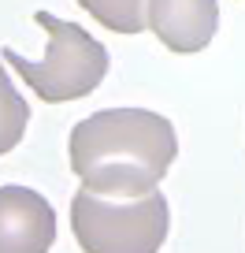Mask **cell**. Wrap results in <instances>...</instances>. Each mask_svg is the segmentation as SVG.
<instances>
[{
    "mask_svg": "<svg viewBox=\"0 0 245 253\" xmlns=\"http://www.w3.org/2000/svg\"><path fill=\"white\" fill-rule=\"evenodd\" d=\"M71 171L93 194L141 198L164 182L178 157L167 116L149 108H104L74 123L67 142Z\"/></svg>",
    "mask_w": 245,
    "mask_h": 253,
    "instance_id": "obj_1",
    "label": "cell"
},
{
    "mask_svg": "<svg viewBox=\"0 0 245 253\" xmlns=\"http://www.w3.org/2000/svg\"><path fill=\"white\" fill-rule=\"evenodd\" d=\"M34 23L48 34V45L41 60H26L15 48H4V63L48 104H67L89 97L108 75V48L86 34L78 23L56 19L48 11H34Z\"/></svg>",
    "mask_w": 245,
    "mask_h": 253,
    "instance_id": "obj_2",
    "label": "cell"
},
{
    "mask_svg": "<svg viewBox=\"0 0 245 253\" xmlns=\"http://www.w3.org/2000/svg\"><path fill=\"white\" fill-rule=\"evenodd\" d=\"M71 231L86 253H160L171 231L164 194L111 198L82 186L71 198Z\"/></svg>",
    "mask_w": 245,
    "mask_h": 253,
    "instance_id": "obj_3",
    "label": "cell"
},
{
    "mask_svg": "<svg viewBox=\"0 0 245 253\" xmlns=\"http://www.w3.org/2000/svg\"><path fill=\"white\" fill-rule=\"evenodd\" d=\"M52 242V205L30 186H0V253H48Z\"/></svg>",
    "mask_w": 245,
    "mask_h": 253,
    "instance_id": "obj_4",
    "label": "cell"
},
{
    "mask_svg": "<svg viewBox=\"0 0 245 253\" xmlns=\"http://www.w3.org/2000/svg\"><path fill=\"white\" fill-rule=\"evenodd\" d=\"M149 30L171 52H201L219 30L215 0H149Z\"/></svg>",
    "mask_w": 245,
    "mask_h": 253,
    "instance_id": "obj_5",
    "label": "cell"
},
{
    "mask_svg": "<svg viewBox=\"0 0 245 253\" xmlns=\"http://www.w3.org/2000/svg\"><path fill=\"white\" fill-rule=\"evenodd\" d=\"M78 8L111 34H141L149 26V0H78Z\"/></svg>",
    "mask_w": 245,
    "mask_h": 253,
    "instance_id": "obj_6",
    "label": "cell"
},
{
    "mask_svg": "<svg viewBox=\"0 0 245 253\" xmlns=\"http://www.w3.org/2000/svg\"><path fill=\"white\" fill-rule=\"evenodd\" d=\"M26 123H30V104L19 97V89L11 86L4 63H0V157L11 153L26 134Z\"/></svg>",
    "mask_w": 245,
    "mask_h": 253,
    "instance_id": "obj_7",
    "label": "cell"
}]
</instances>
